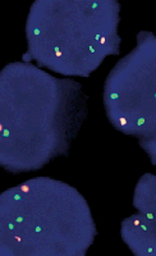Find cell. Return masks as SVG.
<instances>
[{"label":"cell","instance_id":"5b68a950","mask_svg":"<svg viewBox=\"0 0 156 256\" xmlns=\"http://www.w3.org/2000/svg\"><path fill=\"white\" fill-rule=\"evenodd\" d=\"M136 212L122 222L120 236L136 256H156V176L140 178L133 196Z\"/></svg>","mask_w":156,"mask_h":256},{"label":"cell","instance_id":"7a4b0ae2","mask_svg":"<svg viewBox=\"0 0 156 256\" xmlns=\"http://www.w3.org/2000/svg\"><path fill=\"white\" fill-rule=\"evenodd\" d=\"M98 234L84 196L36 177L0 195V255L84 256Z\"/></svg>","mask_w":156,"mask_h":256},{"label":"cell","instance_id":"277c9868","mask_svg":"<svg viewBox=\"0 0 156 256\" xmlns=\"http://www.w3.org/2000/svg\"><path fill=\"white\" fill-rule=\"evenodd\" d=\"M104 105L116 131L137 138L156 166V35L142 31L136 48L110 70Z\"/></svg>","mask_w":156,"mask_h":256},{"label":"cell","instance_id":"3957f363","mask_svg":"<svg viewBox=\"0 0 156 256\" xmlns=\"http://www.w3.org/2000/svg\"><path fill=\"white\" fill-rule=\"evenodd\" d=\"M116 0H38L26 22L24 62L66 77H90L109 56H119Z\"/></svg>","mask_w":156,"mask_h":256},{"label":"cell","instance_id":"6da1fadb","mask_svg":"<svg viewBox=\"0 0 156 256\" xmlns=\"http://www.w3.org/2000/svg\"><path fill=\"white\" fill-rule=\"evenodd\" d=\"M86 116L82 84L27 62L8 64L0 73V166L17 174L66 156Z\"/></svg>","mask_w":156,"mask_h":256}]
</instances>
